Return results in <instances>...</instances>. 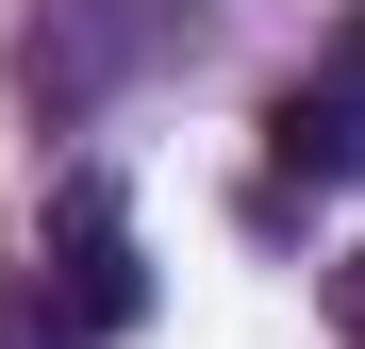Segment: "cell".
Masks as SVG:
<instances>
[{
	"label": "cell",
	"instance_id": "cell-4",
	"mask_svg": "<svg viewBox=\"0 0 365 349\" xmlns=\"http://www.w3.org/2000/svg\"><path fill=\"white\" fill-rule=\"evenodd\" d=\"M332 333H349V349H365V250H349V266H332Z\"/></svg>",
	"mask_w": 365,
	"mask_h": 349
},
{
	"label": "cell",
	"instance_id": "cell-3",
	"mask_svg": "<svg viewBox=\"0 0 365 349\" xmlns=\"http://www.w3.org/2000/svg\"><path fill=\"white\" fill-rule=\"evenodd\" d=\"M0 349H67V316H50V283H0Z\"/></svg>",
	"mask_w": 365,
	"mask_h": 349
},
{
	"label": "cell",
	"instance_id": "cell-5",
	"mask_svg": "<svg viewBox=\"0 0 365 349\" xmlns=\"http://www.w3.org/2000/svg\"><path fill=\"white\" fill-rule=\"evenodd\" d=\"M316 84H349V100H365V17H349V34H332V67H316Z\"/></svg>",
	"mask_w": 365,
	"mask_h": 349
},
{
	"label": "cell",
	"instance_id": "cell-1",
	"mask_svg": "<svg viewBox=\"0 0 365 349\" xmlns=\"http://www.w3.org/2000/svg\"><path fill=\"white\" fill-rule=\"evenodd\" d=\"M50 250H67V283H50V316L67 333H133L150 316V266H133V233H116V183H67V216H50Z\"/></svg>",
	"mask_w": 365,
	"mask_h": 349
},
{
	"label": "cell",
	"instance_id": "cell-2",
	"mask_svg": "<svg viewBox=\"0 0 365 349\" xmlns=\"http://www.w3.org/2000/svg\"><path fill=\"white\" fill-rule=\"evenodd\" d=\"M266 166L282 183H365V100L349 84H282L266 100Z\"/></svg>",
	"mask_w": 365,
	"mask_h": 349
}]
</instances>
